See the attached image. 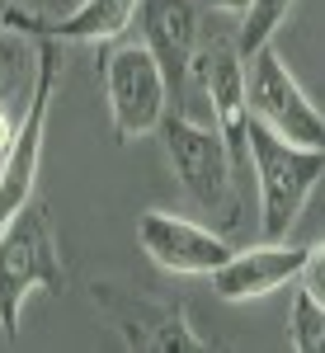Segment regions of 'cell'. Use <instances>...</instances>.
I'll list each match as a JSON object with an SVG mask.
<instances>
[{
	"mask_svg": "<svg viewBox=\"0 0 325 353\" xmlns=\"http://www.w3.org/2000/svg\"><path fill=\"white\" fill-rule=\"evenodd\" d=\"M288 344L297 353H325V306L311 292L293 297V321H288Z\"/></svg>",
	"mask_w": 325,
	"mask_h": 353,
	"instance_id": "14",
	"label": "cell"
},
{
	"mask_svg": "<svg viewBox=\"0 0 325 353\" xmlns=\"http://www.w3.org/2000/svg\"><path fill=\"white\" fill-rule=\"evenodd\" d=\"M161 146L170 174L179 179V189L189 193L203 212H217L221 226H236L241 217V203H236V161H231V146L226 137L203 123H193L184 109H170L161 118Z\"/></svg>",
	"mask_w": 325,
	"mask_h": 353,
	"instance_id": "2",
	"label": "cell"
},
{
	"mask_svg": "<svg viewBox=\"0 0 325 353\" xmlns=\"http://www.w3.org/2000/svg\"><path fill=\"white\" fill-rule=\"evenodd\" d=\"M302 259H306V245L264 241V245H255V250H231V259L213 273V292L221 301L269 297V292H278V288L297 283Z\"/></svg>",
	"mask_w": 325,
	"mask_h": 353,
	"instance_id": "11",
	"label": "cell"
},
{
	"mask_svg": "<svg viewBox=\"0 0 325 353\" xmlns=\"http://www.w3.org/2000/svg\"><path fill=\"white\" fill-rule=\"evenodd\" d=\"M137 28H141V43L151 48V57L161 61L165 81H170V99L175 109H184V90L193 76V52H198V0H141L137 5Z\"/></svg>",
	"mask_w": 325,
	"mask_h": 353,
	"instance_id": "10",
	"label": "cell"
},
{
	"mask_svg": "<svg viewBox=\"0 0 325 353\" xmlns=\"http://www.w3.org/2000/svg\"><path fill=\"white\" fill-rule=\"evenodd\" d=\"M137 241L146 250V259L165 273H208L213 278L231 259V245L221 231L198 226L189 217H170V212H141Z\"/></svg>",
	"mask_w": 325,
	"mask_h": 353,
	"instance_id": "9",
	"label": "cell"
},
{
	"mask_svg": "<svg viewBox=\"0 0 325 353\" xmlns=\"http://www.w3.org/2000/svg\"><path fill=\"white\" fill-rule=\"evenodd\" d=\"M90 301L118 330L123 349L132 353H208L213 344L193 330L189 306L179 297H151L123 283H90Z\"/></svg>",
	"mask_w": 325,
	"mask_h": 353,
	"instance_id": "4",
	"label": "cell"
},
{
	"mask_svg": "<svg viewBox=\"0 0 325 353\" xmlns=\"http://www.w3.org/2000/svg\"><path fill=\"white\" fill-rule=\"evenodd\" d=\"M203 5H213V10H226V14H245V10H250V0H203Z\"/></svg>",
	"mask_w": 325,
	"mask_h": 353,
	"instance_id": "17",
	"label": "cell"
},
{
	"mask_svg": "<svg viewBox=\"0 0 325 353\" xmlns=\"http://www.w3.org/2000/svg\"><path fill=\"white\" fill-rule=\"evenodd\" d=\"M250 170L259 184V231L264 241H283L297 226L311 189L321 184L325 146H297L269 123L250 118Z\"/></svg>",
	"mask_w": 325,
	"mask_h": 353,
	"instance_id": "1",
	"label": "cell"
},
{
	"mask_svg": "<svg viewBox=\"0 0 325 353\" xmlns=\"http://www.w3.org/2000/svg\"><path fill=\"white\" fill-rule=\"evenodd\" d=\"M193 76L203 85V99L213 109L217 132L226 137L236 174H250V94H245V57L236 38H198Z\"/></svg>",
	"mask_w": 325,
	"mask_h": 353,
	"instance_id": "7",
	"label": "cell"
},
{
	"mask_svg": "<svg viewBox=\"0 0 325 353\" xmlns=\"http://www.w3.org/2000/svg\"><path fill=\"white\" fill-rule=\"evenodd\" d=\"M297 288H302V292H311V297L325 306V245H306V259H302Z\"/></svg>",
	"mask_w": 325,
	"mask_h": 353,
	"instance_id": "15",
	"label": "cell"
},
{
	"mask_svg": "<svg viewBox=\"0 0 325 353\" xmlns=\"http://www.w3.org/2000/svg\"><path fill=\"white\" fill-rule=\"evenodd\" d=\"M99 81H104L108 118H113V141H132L161 128L170 113V81L161 61L151 57L146 43H118L99 48Z\"/></svg>",
	"mask_w": 325,
	"mask_h": 353,
	"instance_id": "5",
	"label": "cell"
},
{
	"mask_svg": "<svg viewBox=\"0 0 325 353\" xmlns=\"http://www.w3.org/2000/svg\"><path fill=\"white\" fill-rule=\"evenodd\" d=\"M19 123H24V104H0V174H5V161H10Z\"/></svg>",
	"mask_w": 325,
	"mask_h": 353,
	"instance_id": "16",
	"label": "cell"
},
{
	"mask_svg": "<svg viewBox=\"0 0 325 353\" xmlns=\"http://www.w3.org/2000/svg\"><path fill=\"white\" fill-rule=\"evenodd\" d=\"M141 0H81L71 14H38L28 5H5L0 24L24 33V38H52V43H95L108 48L118 43L137 19Z\"/></svg>",
	"mask_w": 325,
	"mask_h": 353,
	"instance_id": "8",
	"label": "cell"
},
{
	"mask_svg": "<svg viewBox=\"0 0 325 353\" xmlns=\"http://www.w3.org/2000/svg\"><path fill=\"white\" fill-rule=\"evenodd\" d=\"M38 81V38L0 24V104H28Z\"/></svg>",
	"mask_w": 325,
	"mask_h": 353,
	"instance_id": "12",
	"label": "cell"
},
{
	"mask_svg": "<svg viewBox=\"0 0 325 353\" xmlns=\"http://www.w3.org/2000/svg\"><path fill=\"white\" fill-rule=\"evenodd\" d=\"M293 5L297 0H250V10H245V24H241V57H255L264 43H273V33L288 24V14H293Z\"/></svg>",
	"mask_w": 325,
	"mask_h": 353,
	"instance_id": "13",
	"label": "cell"
},
{
	"mask_svg": "<svg viewBox=\"0 0 325 353\" xmlns=\"http://www.w3.org/2000/svg\"><path fill=\"white\" fill-rule=\"evenodd\" d=\"M245 94H250V113L269 123L278 137L297 146H325V113L306 99V90L297 85V76L288 71V61L278 57L273 43L245 57Z\"/></svg>",
	"mask_w": 325,
	"mask_h": 353,
	"instance_id": "6",
	"label": "cell"
},
{
	"mask_svg": "<svg viewBox=\"0 0 325 353\" xmlns=\"http://www.w3.org/2000/svg\"><path fill=\"white\" fill-rule=\"evenodd\" d=\"M33 288L66 292V264L57 254L52 221L38 203H24L0 231V334L14 344L19 339V311Z\"/></svg>",
	"mask_w": 325,
	"mask_h": 353,
	"instance_id": "3",
	"label": "cell"
}]
</instances>
